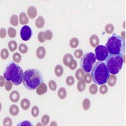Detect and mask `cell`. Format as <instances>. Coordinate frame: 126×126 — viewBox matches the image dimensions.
I'll return each instance as SVG.
<instances>
[{
	"mask_svg": "<svg viewBox=\"0 0 126 126\" xmlns=\"http://www.w3.org/2000/svg\"><path fill=\"white\" fill-rule=\"evenodd\" d=\"M23 85L29 90H34L44 83L42 74L38 69H29L24 72L23 76Z\"/></svg>",
	"mask_w": 126,
	"mask_h": 126,
	"instance_id": "1",
	"label": "cell"
},
{
	"mask_svg": "<svg viewBox=\"0 0 126 126\" xmlns=\"http://www.w3.org/2000/svg\"><path fill=\"white\" fill-rule=\"evenodd\" d=\"M91 76L92 80L96 85H101L107 83L108 79L110 77V73L106 64L100 61L95 63L92 70Z\"/></svg>",
	"mask_w": 126,
	"mask_h": 126,
	"instance_id": "2",
	"label": "cell"
},
{
	"mask_svg": "<svg viewBox=\"0 0 126 126\" xmlns=\"http://www.w3.org/2000/svg\"><path fill=\"white\" fill-rule=\"evenodd\" d=\"M23 69L16 63H9L4 71V76L6 81H11L13 85H20L23 81Z\"/></svg>",
	"mask_w": 126,
	"mask_h": 126,
	"instance_id": "3",
	"label": "cell"
},
{
	"mask_svg": "<svg viewBox=\"0 0 126 126\" xmlns=\"http://www.w3.org/2000/svg\"><path fill=\"white\" fill-rule=\"evenodd\" d=\"M109 53L110 54L122 55L126 52V42L120 36L113 34L109 38L106 44Z\"/></svg>",
	"mask_w": 126,
	"mask_h": 126,
	"instance_id": "4",
	"label": "cell"
},
{
	"mask_svg": "<svg viewBox=\"0 0 126 126\" xmlns=\"http://www.w3.org/2000/svg\"><path fill=\"white\" fill-rule=\"evenodd\" d=\"M105 61L108 70L112 75H116L119 73L124 63L122 55L109 54Z\"/></svg>",
	"mask_w": 126,
	"mask_h": 126,
	"instance_id": "5",
	"label": "cell"
},
{
	"mask_svg": "<svg viewBox=\"0 0 126 126\" xmlns=\"http://www.w3.org/2000/svg\"><path fill=\"white\" fill-rule=\"evenodd\" d=\"M96 56L92 52H86L82 56L80 61V66L86 73H90L93 69V64L96 63Z\"/></svg>",
	"mask_w": 126,
	"mask_h": 126,
	"instance_id": "6",
	"label": "cell"
},
{
	"mask_svg": "<svg viewBox=\"0 0 126 126\" xmlns=\"http://www.w3.org/2000/svg\"><path fill=\"white\" fill-rule=\"evenodd\" d=\"M95 56L98 61L103 62L105 61L109 55V52L107 47L103 45H99L95 48Z\"/></svg>",
	"mask_w": 126,
	"mask_h": 126,
	"instance_id": "7",
	"label": "cell"
},
{
	"mask_svg": "<svg viewBox=\"0 0 126 126\" xmlns=\"http://www.w3.org/2000/svg\"><path fill=\"white\" fill-rule=\"evenodd\" d=\"M32 32L30 27L28 25L23 26L20 30V37L24 41H28L31 38Z\"/></svg>",
	"mask_w": 126,
	"mask_h": 126,
	"instance_id": "8",
	"label": "cell"
},
{
	"mask_svg": "<svg viewBox=\"0 0 126 126\" xmlns=\"http://www.w3.org/2000/svg\"><path fill=\"white\" fill-rule=\"evenodd\" d=\"M47 86L46 83H41L37 88H36V93L39 95H42L47 93Z\"/></svg>",
	"mask_w": 126,
	"mask_h": 126,
	"instance_id": "9",
	"label": "cell"
},
{
	"mask_svg": "<svg viewBox=\"0 0 126 126\" xmlns=\"http://www.w3.org/2000/svg\"><path fill=\"white\" fill-rule=\"evenodd\" d=\"M27 14L30 18L33 19L37 15V10L35 6H30L27 9Z\"/></svg>",
	"mask_w": 126,
	"mask_h": 126,
	"instance_id": "10",
	"label": "cell"
},
{
	"mask_svg": "<svg viewBox=\"0 0 126 126\" xmlns=\"http://www.w3.org/2000/svg\"><path fill=\"white\" fill-rule=\"evenodd\" d=\"M19 22H20L21 25H26L29 22V18H28L27 15L26 14L25 12H22L20 13L19 15Z\"/></svg>",
	"mask_w": 126,
	"mask_h": 126,
	"instance_id": "11",
	"label": "cell"
},
{
	"mask_svg": "<svg viewBox=\"0 0 126 126\" xmlns=\"http://www.w3.org/2000/svg\"><path fill=\"white\" fill-rule=\"evenodd\" d=\"M90 43L92 47L96 48L99 44V38L96 35H92L90 38Z\"/></svg>",
	"mask_w": 126,
	"mask_h": 126,
	"instance_id": "12",
	"label": "cell"
},
{
	"mask_svg": "<svg viewBox=\"0 0 126 126\" xmlns=\"http://www.w3.org/2000/svg\"><path fill=\"white\" fill-rule=\"evenodd\" d=\"M46 54V51L44 47H42V46L38 47V49H37V51H36V55H37V57L39 59H42L44 58Z\"/></svg>",
	"mask_w": 126,
	"mask_h": 126,
	"instance_id": "13",
	"label": "cell"
},
{
	"mask_svg": "<svg viewBox=\"0 0 126 126\" xmlns=\"http://www.w3.org/2000/svg\"><path fill=\"white\" fill-rule=\"evenodd\" d=\"M10 100L12 102H14V103L18 102V100H20V93H19V92L16 90L13 91L10 94Z\"/></svg>",
	"mask_w": 126,
	"mask_h": 126,
	"instance_id": "14",
	"label": "cell"
},
{
	"mask_svg": "<svg viewBox=\"0 0 126 126\" xmlns=\"http://www.w3.org/2000/svg\"><path fill=\"white\" fill-rule=\"evenodd\" d=\"M73 59H73V56H72L71 54H65L64 56V57H63V61L65 66H69Z\"/></svg>",
	"mask_w": 126,
	"mask_h": 126,
	"instance_id": "15",
	"label": "cell"
},
{
	"mask_svg": "<svg viewBox=\"0 0 126 126\" xmlns=\"http://www.w3.org/2000/svg\"><path fill=\"white\" fill-rule=\"evenodd\" d=\"M45 24L44 18L42 16H39V17L35 20V25L38 29H42L43 28Z\"/></svg>",
	"mask_w": 126,
	"mask_h": 126,
	"instance_id": "16",
	"label": "cell"
},
{
	"mask_svg": "<svg viewBox=\"0 0 126 126\" xmlns=\"http://www.w3.org/2000/svg\"><path fill=\"white\" fill-rule=\"evenodd\" d=\"M9 112L13 116L17 115L19 113V108L17 105H12L9 109Z\"/></svg>",
	"mask_w": 126,
	"mask_h": 126,
	"instance_id": "17",
	"label": "cell"
},
{
	"mask_svg": "<svg viewBox=\"0 0 126 126\" xmlns=\"http://www.w3.org/2000/svg\"><path fill=\"white\" fill-rule=\"evenodd\" d=\"M117 82V77L115 75H110V77L109 78L107 81V83L109 86L113 87L115 85Z\"/></svg>",
	"mask_w": 126,
	"mask_h": 126,
	"instance_id": "18",
	"label": "cell"
},
{
	"mask_svg": "<svg viewBox=\"0 0 126 126\" xmlns=\"http://www.w3.org/2000/svg\"><path fill=\"white\" fill-rule=\"evenodd\" d=\"M85 74V71L83 70L82 68H79V69H78L76 71V73H75V76H76L78 80H82L84 78Z\"/></svg>",
	"mask_w": 126,
	"mask_h": 126,
	"instance_id": "19",
	"label": "cell"
},
{
	"mask_svg": "<svg viewBox=\"0 0 126 126\" xmlns=\"http://www.w3.org/2000/svg\"><path fill=\"white\" fill-rule=\"evenodd\" d=\"M20 105H21V107L22 108V109L24 110H27L29 109L30 106V102L29 101V99L27 98H23L22 101H21V103H20Z\"/></svg>",
	"mask_w": 126,
	"mask_h": 126,
	"instance_id": "20",
	"label": "cell"
},
{
	"mask_svg": "<svg viewBox=\"0 0 126 126\" xmlns=\"http://www.w3.org/2000/svg\"><path fill=\"white\" fill-rule=\"evenodd\" d=\"M85 88H86V83L84 81V79L79 80L77 84V90L78 92H83L85 91Z\"/></svg>",
	"mask_w": 126,
	"mask_h": 126,
	"instance_id": "21",
	"label": "cell"
},
{
	"mask_svg": "<svg viewBox=\"0 0 126 126\" xmlns=\"http://www.w3.org/2000/svg\"><path fill=\"white\" fill-rule=\"evenodd\" d=\"M10 22L12 25L14 27H17L19 23V17H18L16 15H13L10 18Z\"/></svg>",
	"mask_w": 126,
	"mask_h": 126,
	"instance_id": "22",
	"label": "cell"
},
{
	"mask_svg": "<svg viewBox=\"0 0 126 126\" xmlns=\"http://www.w3.org/2000/svg\"><path fill=\"white\" fill-rule=\"evenodd\" d=\"M57 95L59 96V98L61 100H64L65 98L66 97L67 95V92L66 90L64 88H60L58 90V93H57Z\"/></svg>",
	"mask_w": 126,
	"mask_h": 126,
	"instance_id": "23",
	"label": "cell"
},
{
	"mask_svg": "<svg viewBox=\"0 0 126 126\" xmlns=\"http://www.w3.org/2000/svg\"><path fill=\"white\" fill-rule=\"evenodd\" d=\"M54 72L57 77H61L63 75V72H64L63 66L61 65H57L55 67Z\"/></svg>",
	"mask_w": 126,
	"mask_h": 126,
	"instance_id": "24",
	"label": "cell"
},
{
	"mask_svg": "<svg viewBox=\"0 0 126 126\" xmlns=\"http://www.w3.org/2000/svg\"><path fill=\"white\" fill-rule=\"evenodd\" d=\"M8 48L11 52H13L17 49V43L15 40H11L8 42Z\"/></svg>",
	"mask_w": 126,
	"mask_h": 126,
	"instance_id": "25",
	"label": "cell"
},
{
	"mask_svg": "<svg viewBox=\"0 0 126 126\" xmlns=\"http://www.w3.org/2000/svg\"><path fill=\"white\" fill-rule=\"evenodd\" d=\"M79 45V40L78 38L73 37L69 41V46L71 48H76Z\"/></svg>",
	"mask_w": 126,
	"mask_h": 126,
	"instance_id": "26",
	"label": "cell"
},
{
	"mask_svg": "<svg viewBox=\"0 0 126 126\" xmlns=\"http://www.w3.org/2000/svg\"><path fill=\"white\" fill-rule=\"evenodd\" d=\"M105 32L108 34H111L113 32V30H114V26L112 24V23H109V24L107 25L105 27Z\"/></svg>",
	"mask_w": 126,
	"mask_h": 126,
	"instance_id": "27",
	"label": "cell"
},
{
	"mask_svg": "<svg viewBox=\"0 0 126 126\" xmlns=\"http://www.w3.org/2000/svg\"><path fill=\"white\" fill-rule=\"evenodd\" d=\"M90 100L88 98H85L83 102V108L85 110H88L90 108Z\"/></svg>",
	"mask_w": 126,
	"mask_h": 126,
	"instance_id": "28",
	"label": "cell"
},
{
	"mask_svg": "<svg viewBox=\"0 0 126 126\" xmlns=\"http://www.w3.org/2000/svg\"><path fill=\"white\" fill-rule=\"evenodd\" d=\"M44 39L46 40H50L52 39V37H53V34H52V32L51 30H47L44 33Z\"/></svg>",
	"mask_w": 126,
	"mask_h": 126,
	"instance_id": "29",
	"label": "cell"
},
{
	"mask_svg": "<svg viewBox=\"0 0 126 126\" xmlns=\"http://www.w3.org/2000/svg\"><path fill=\"white\" fill-rule=\"evenodd\" d=\"M8 35L10 38H14L16 35V31L12 27H9L8 29Z\"/></svg>",
	"mask_w": 126,
	"mask_h": 126,
	"instance_id": "30",
	"label": "cell"
},
{
	"mask_svg": "<svg viewBox=\"0 0 126 126\" xmlns=\"http://www.w3.org/2000/svg\"><path fill=\"white\" fill-rule=\"evenodd\" d=\"M89 92L92 94H95L98 92V86L96 84H92L89 88Z\"/></svg>",
	"mask_w": 126,
	"mask_h": 126,
	"instance_id": "31",
	"label": "cell"
},
{
	"mask_svg": "<svg viewBox=\"0 0 126 126\" xmlns=\"http://www.w3.org/2000/svg\"><path fill=\"white\" fill-rule=\"evenodd\" d=\"M19 51L22 54H25L28 51V46L25 44H21L18 47Z\"/></svg>",
	"mask_w": 126,
	"mask_h": 126,
	"instance_id": "32",
	"label": "cell"
},
{
	"mask_svg": "<svg viewBox=\"0 0 126 126\" xmlns=\"http://www.w3.org/2000/svg\"><path fill=\"white\" fill-rule=\"evenodd\" d=\"M13 60L15 63H19L22 60V56L20 53L16 52L13 55Z\"/></svg>",
	"mask_w": 126,
	"mask_h": 126,
	"instance_id": "33",
	"label": "cell"
},
{
	"mask_svg": "<svg viewBox=\"0 0 126 126\" xmlns=\"http://www.w3.org/2000/svg\"><path fill=\"white\" fill-rule=\"evenodd\" d=\"M49 120H50V117L48 115H44L41 118V122L43 126H47L49 124Z\"/></svg>",
	"mask_w": 126,
	"mask_h": 126,
	"instance_id": "34",
	"label": "cell"
},
{
	"mask_svg": "<svg viewBox=\"0 0 126 126\" xmlns=\"http://www.w3.org/2000/svg\"><path fill=\"white\" fill-rule=\"evenodd\" d=\"M9 57V52L6 49H3L1 51V57L3 60H5Z\"/></svg>",
	"mask_w": 126,
	"mask_h": 126,
	"instance_id": "35",
	"label": "cell"
},
{
	"mask_svg": "<svg viewBox=\"0 0 126 126\" xmlns=\"http://www.w3.org/2000/svg\"><path fill=\"white\" fill-rule=\"evenodd\" d=\"M13 124V122H12V119L10 117H5L3 120V125L4 126H11Z\"/></svg>",
	"mask_w": 126,
	"mask_h": 126,
	"instance_id": "36",
	"label": "cell"
},
{
	"mask_svg": "<svg viewBox=\"0 0 126 126\" xmlns=\"http://www.w3.org/2000/svg\"><path fill=\"white\" fill-rule=\"evenodd\" d=\"M31 113L32 116L34 117H37L39 114V109L38 108V107L33 106L32 109Z\"/></svg>",
	"mask_w": 126,
	"mask_h": 126,
	"instance_id": "37",
	"label": "cell"
},
{
	"mask_svg": "<svg viewBox=\"0 0 126 126\" xmlns=\"http://www.w3.org/2000/svg\"><path fill=\"white\" fill-rule=\"evenodd\" d=\"M84 81H85L86 83H91L92 81V77L91 76V75L89 73H86V74H85V76H84V78H83Z\"/></svg>",
	"mask_w": 126,
	"mask_h": 126,
	"instance_id": "38",
	"label": "cell"
},
{
	"mask_svg": "<svg viewBox=\"0 0 126 126\" xmlns=\"http://www.w3.org/2000/svg\"><path fill=\"white\" fill-rule=\"evenodd\" d=\"M49 87L50 89V90L55 92L57 88V85H56V82L54 80H50L49 82Z\"/></svg>",
	"mask_w": 126,
	"mask_h": 126,
	"instance_id": "39",
	"label": "cell"
},
{
	"mask_svg": "<svg viewBox=\"0 0 126 126\" xmlns=\"http://www.w3.org/2000/svg\"><path fill=\"white\" fill-rule=\"evenodd\" d=\"M66 84H67L68 86H72V85L74 84L75 83V78H73V76H69L66 78Z\"/></svg>",
	"mask_w": 126,
	"mask_h": 126,
	"instance_id": "40",
	"label": "cell"
},
{
	"mask_svg": "<svg viewBox=\"0 0 126 126\" xmlns=\"http://www.w3.org/2000/svg\"><path fill=\"white\" fill-rule=\"evenodd\" d=\"M75 57L77 59H80L81 58L82 56H83V52L81 49H77L76 50H75Z\"/></svg>",
	"mask_w": 126,
	"mask_h": 126,
	"instance_id": "41",
	"label": "cell"
},
{
	"mask_svg": "<svg viewBox=\"0 0 126 126\" xmlns=\"http://www.w3.org/2000/svg\"><path fill=\"white\" fill-rule=\"evenodd\" d=\"M108 92V88L106 85H101L100 88V93L102 94H106Z\"/></svg>",
	"mask_w": 126,
	"mask_h": 126,
	"instance_id": "42",
	"label": "cell"
},
{
	"mask_svg": "<svg viewBox=\"0 0 126 126\" xmlns=\"http://www.w3.org/2000/svg\"><path fill=\"white\" fill-rule=\"evenodd\" d=\"M13 82L11 81H7L5 83V85H4V87H5V89L6 90L9 92L12 90V86H13Z\"/></svg>",
	"mask_w": 126,
	"mask_h": 126,
	"instance_id": "43",
	"label": "cell"
},
{
	"mask_svg": "<svg viewBox=\"0 0 126 126\" xmlns=\"http://www.w3.org/2000/svg\"><path fill=\"white\" fill-rule=\"evenodd\" d=\"M44 32H40L38 34V40L40 42V43H43L46 41V39H44Z\"/></svg>",
	"mask_w": 126,
	"mask_h": 126,
	"instance_id": "44",
	"label": "cell"
},
{
	"mask_svg": "<svg viewBox=\"0 0 126 126\" xmlns=\"http://www.w3.org/2000/svg\"><path fill=\"white\" fill-rule=\"evenodd\" d=\"M69 67L71 70H75V69H76V67H77V62L76 61V60L73 59V60L72 61L71 64H69Z\"/></svg>",
	"mask_w": 126,
	"mask_h": 126,
	"instance_id": "45",
	"label": "cell"
},
{
	"mask_svg": "<svg viewBox=\"0 0 126 126\" xmlns=\"http://www.w3.org/2000/svg\"><path fill=\"white\" fill-rule=\"evenodd\" d=\"M6 30L4 28H1L0 30V37L1 39H4L6 36Z\"/></svg>",
	"mask_w": 126,
	"mask_h": 126,
	"instance_id": "46",
	"label": "cell"
},
{
	"mask_svg": "<svg viewBox=\"0 0 126 126\" xmlns=\"http://www.w3.org/2000/svg\"><path fill=\"white\" fill-rule=\"evenodd\" d=\"M17 126H32V124L30 122V121H28V120H25V121H23V122H20L19 124H18L16 125Z\"/></svg>",
	"mask_w": 126,
	"mask_h": 126,
	"instance_id": "47",
	"label": "cell"
},
{
	"mask_svg": "<svg viewBox=\"0 0 126 126\" xmlns=\"http://www.w3.org/2000/svg\"><path fill=\"white\" fill-rule=\"evenodd\" d=\"M5 78H4V76H0V86L1 87H3V86H4L5 85Z\"/></svg>",
	"mask_w": 126,
	"mask_h": 126,
	"instance_id": "48",
	"label": "cell"
},
{
	"mask_svg": "<svg viewBox=\"0 0 126 126\" xmlns=\"http://www.w3.org/2000/svg\"><path fill=\"white\" fill-rule=\"evenodd\" d=\"M122 37H122V39H124V40H125V32H122Z\"/></svg>",
	"mask_w": 126,
	"mask_h": 126,
	"instance_id": "49",
	"label": "cell"
}]
</instances>
